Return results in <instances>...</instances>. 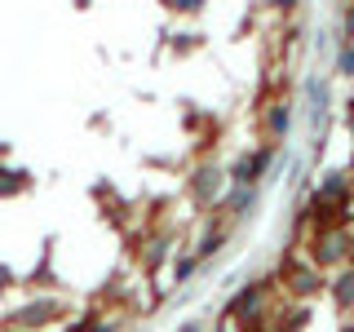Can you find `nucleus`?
<instances>
[{"label":"nucleus","instance_id":"4468645a","mask_svg":"<svg viewBox=\"0 0 354 332\" xmlns=\"http://www.w3.org/2000/svg\"><path fill=\"white\" fill-rule=\"evenodd\" d=\"M182 332H199V328H195V324H186V328H182Z\"/></svg>","mask_w":354,"mask_h":332},{"label":"nucleus","instance_id":"9d476101","mask_svg":"<svg viewBox=\"0 0 354 332\" xmlns=\"http://www.w3.org/2000/svg\"><path fill=\"white\" fill-rule=\"evenodd\" d=\"M164 257H169V239H160V243H151V252H147V266H160Z\"/></svg>","mask_w":354,"mask_h":332},{"label":"nucleus","instance_id":"f8f14e48","mask_svg":"<svg viewBox=\"0 0 354 332\" xmlns=\"http://www.w3.org/2000/svg\"><path fill=\"white\" fill-rule=\"evenodd\" d=\"M337 66H341V71H346V75H354V49H341V58H337Z\"/></svg>","mask_w":354,"mask_h":332},{"label":"nucleus","instance_id":"f03ea898","mask_svg":"<svg viewBox=\"0 0 354 332\" xmlns=\"http://www.w3.org/2000/svg\"><path fill=\"white\" fill-rule=\"evenodd\" d=\"M288 288H292L297 297H310L319 288V270L315 266H301V261H292V270H288Z\"/></svg>","mask_w":354,"mask_h":332},{"label":"nucleus","instance_id":"9b49d317","mask_svg":"<svg viewBox=\"0 0 354 332\" xmlns=\"http://www.w3.org/2000/svg\"><path fill=\"white\" fill-rule=\"evenodd\" d=\"M195 270H199V257H186L182 266H177V279H191Z\"/></svg>","mask_w":354,"mask_h":332},{"label":"nucleus","instance_id":"39448f33","mask_svg":"<svg viewBox=\"0 0 354 332\" xmlns=\"http://www.w3.org/2000/svg\"><path fill=\"white\" fill-rule=\"evenodd\" d=\"M257 204V195H252V186H235L226 199H221V208H235V213H243V208Z\"/></svg>","mask_w":354,"mask_h":332},{"label":"nucleus","instance_id":"1a4fd4ad","mask_svg":"<svg viewBox=\"0 0 354 332\" xmlns=\"http://www.w3.org/2000/svg\"><path fill=\"white\" fill-rule=\"evenodd\" d=\"M270 129H274V138H283V129H288V107H274V111H270Z\"/></svg>","mask_w":354,"mask_h":332},{"label":"nucleus","instance_id":"0eeeda50","mask_svg":"<svg viewBox=\"0 0 354 332\" xmlns=\"http://www.w3.org/2000/svg\"><path fill=\"white\" fill-rule=\"evenodd\" d=\"M217 191H221V173H213V169H204V173L195 177V195H199V199H213Z\"/></svg>","mask_w":354,"mask_h":332},{"label":"nucleus","instance_id":"2eb2a0df","mask_svg":"<svg viewBox=\"0 0 354 332\" xmlns=\"http://www.w3.org/2000/svg\"><path fill=\"white\" fill-rule=\"evenodd\" d=\"M350 116H354V111H350Z\"/></svg>","mask_w":354,"mask_h":332},{"label":"nucleus","instance_id":"7ed1b4c3","mask_svg":"<svg viewBox=\"0 0 354 332\" xmlns=\"http://www.w3.org/2000/svg\"><path fill=\"white\" fill-rule=\"evenodd\" d=\"M49 319H58V302H36V306H22L18 310V324H27V328L49 324Z\"/></svg>","mask_w":354,"mask_h":332},{"label":"nucleus","instance_id":"20e7f679","mask_svg":"<svg viewBox=\"0 0 354 332\" xmlns=\"http://www.w3.org/2000/svg\"><path fill=\"white\" fill-rule=\"evenodd\" d=\"M332 297H337V306H354V270L332 279Z\"/></svg>","mask_w":354,"mask_h":332},{"label":"nucleus","instance_id":"423d86ee","mask_svg":"<svg viewBox=\"0 0 354 332\" xmlns=\"http://www.w3.org/2000/svg\"><path fill=\"white\" fill-rule=\"evenodd\" d=\"M346 191H350L346 173H341V169H328V173H324V182H319V195H346Z\"/></svg>","mask_w":354,"mask_h":332},{"label":"nucleus","instance_id":"6e6552de","mask_svg":"<svg viewBox=\"0 0 354 332\" xmlns=\"http://www.w3.org/2000/svg\"><path fill=\"white\" fill-rule=\"evenodd\" d=\"M221 243H226V230H221V226H217V230H208V235H204V239H199V248H195V257H199V261H208V257H213V252L221 248Z\"/></svg>","mask_w":354,"mask_h":332},{"label":"nucleus","instance_id":"f257e3e1","mask_svg":"<svg viewBox=\"0 0 354 332\" xmlns=\"http://www.w3.org/2000/svg\"><path fill=\"white\" fill-rule=\"evenodd\" d=\"M346 252H350V235H346V230H337V226L324 230V235L315 239V261L319 266H337Z\"/></svg>","mask_w":354,"mask_h":332},{"label":"nucleus","instance_id":"ddd939ff","mask_svg":"<svg viewBox=\"0 0 354 332\" xmlns=\"http://www.w3.org/2000/svg\"><path fill=\"white\" fill-rule=\"evenodd\" d=\"M297 5V0H279V9H292Z\"/></svg>","mask_w":354,"mask_h":332}]
</instances>
